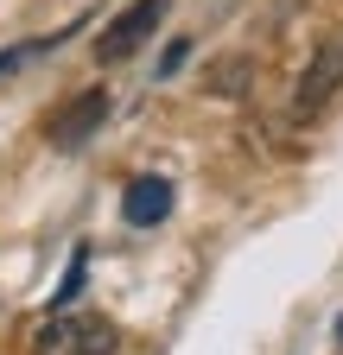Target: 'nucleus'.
<instances>
[{"mask_svg": "<svg viewBox=\"0 0 343 355\" xmlns=\"http://www.w3.org/2000/svg\"><path fill=\"white\" fill-rule=\"evenodd\" d=\"M115 324L108 318H64L51 311L45 324L32 330V355H115Z\"/></svg>", "mask_w": 343, "mask_h": 355, "instance_id": "nucleus-1", "label": "nucleus"}, {"mask_svg": "<svg viewBox=\"0 0 343 355\" xmlns=\"http://www.w3.org/2000/svg\"><path fill=\"white\" fill-rule=\"evenodd\" d=\"M165 13H172V0H134V7H121L115 19H108V32L96 38V64H127L140 51V44L165 26Z\"/></svg>", "mask_w": 343, "mask_h": 355, "instance_id": "nucleus-2", "label": "nucleus"}, {"mask_svg": "<svg viewBox=\"0 0 343 355\" xmlns=\"http://www.w3.org/2000/svg\"><path fill=\"white\" fill-rule=\"evenodd\" d=\"M343 89V32H331L318 51H312V64H306V76H299V96H292V114L299 121H312L331 96Z\"/></svg>", "mask_w": 343, "mask_h": 355, "instance_id": "nucleus-3", "label": "nucleus"}, {"mask_svg": "<svg viewBox=\"0 0 343 355\" xmlns=\"http://www.w3.org/2000/svg\"><path fill=\"white\" fill-rule=\"evenodd\" d=\"M102 114H108V89H83L64 114H51V146H64V153L83 146V140L102 127Z\"/></svg>", "mask_w": 343, "mask_h": 355, "instance_id": "nucleus-4", "label": "nucleus"}, {"mask_svg": "<svg viewBox=\"0 0 343 355\" xmlns=\"http://www.w3.org/2000/svg\"><path fill=\"white\" fill-rule=\"evenodd\" d=\"M121 216L134 222V229H159L172 216V184L165 178H134V184L121 191Z\"/></svg>", "mask_w": 343, "mask_h": 355, "instance_id": "nucleus-5", "label": "nucleus"}, {"mask_svg": "<svg viewBox=\"0 0 343 355\" xmlns=\"http://www.w3.org/2000/svg\"><path fill=\"white\" fill-rule=\"evenodd\" d=\"M210 89H217V96H248V89H254V58H223V64H210Z\"/></svg>", "mask_w": 343, "mask_h": 355, "instance_id": "nucleus-6", "label": "nucleus"}, {"mask_svg": "<svg viewBox=\"0 0 343 355\" xmlns=\"http://www.w3.org/2000/svg\"><path fill=\"white\" fill-rule=\"evenodd\" d=\"M83 279H90V248H76V254H70V266H64V286L51 292V311H64V304L83 292Z\"/></svg>", "mask_w": 343, "mask_h": 355, "instance_id": "nucleus-7", "label": "nucleus"}, {"mask_svg": "<svg viewBox=\"0 0 343 355\" xmlns=\"http://www.w3.org/2000/svg\"><path fill=\"white\" fill-rule=\"evenodd\" d=\"M185 58H191V38H172V44H165V58H159V76H178Z\"/></svg>", "mask_w": 343, "mask_h": 355, "instance_id": "nucleus-8", "label": "nucleus"}, {"mask_svg": "<svg viewBox=\"0 0 343 355\" xmlns=\"http://www.w3.org/2000/svg\"><path fill=\"white\" fill-rule=\"evenodd\" d=\"M337 343H343V318H337Z\"/></svg>", "mask_w": 343, "mask_h": 355, "instance_id": "nucleus-9", "label": "nucleus"}]
</instances>
